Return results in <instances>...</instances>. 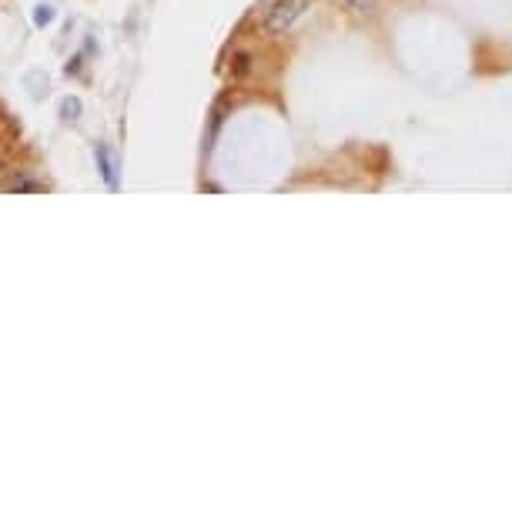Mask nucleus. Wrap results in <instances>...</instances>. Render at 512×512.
<instances>
[{
	"label": "nucleus",
	"mask_w": 512,
	"mask_h": 512,
	"mask_svg": "<svg viewBox=\"0 0 512 512\" xmlns=\"http://www.w3.org/2000/svg\"><path fill=\"white\" fill-rule=\"evenodd\" d=\"M308 7H312V0H275L272 11H268V17H265V31L268 34L292 31V27L308 14Z\"/></svg>",
	"instance_id": "obj_1"
},
{
	"label": "nucleus",
	"mask_w": 512,
	"mask_h": 512,
	"mask_svg": "<svg viewBox=\"0 0 512 512\" xmlns=\"http://www.w3.org/2000/svg\"><path fill=\"white\" fill-rule=\"evenodd\" d=\"M94 158H98V171H101L104 185L114 191V188H118V164H114L111 151L104 148V144H98V148H94Z\"/></svg>",
	"instance_id": "obj_2"
},
{
	"label": "nucleus",
	"mask_w": 512,
	"mask_h": 512,
	"mask_svg": "<svg viewBox=\"0 0 512 512\" xmlns=\"http://www.w3.org/2000/svg\"><path fill=\"white\" fill-rule=\"evenodd\" d=\"M61 114H64L67 121H74L77 114H81V101H77V98H64L61 101Z\"/></svg>",
	"instance_id": "obj_3"
},
{
	"label": "nucleus",
	"mask_w": 512,
	"mask_h": 512,
	"mask_svg": "<svg viewBox=\"0 0 512 512\" xmlns=\"http://www.w3.org/2000/svg\"><path fill=\"white\" fill-rule=\"evenodd\" d=\"M372 4H375V0H345V7H349V11H355V14L372 11Z\"/></svg>",
	"instance_id": "obj_4"
},
{
	"label": "nucleus",
	"mask_w": 512,
	"mask_h": 512,
	"mask_svg": "<svg viewBox=\"0 0 512 512\" xmlns=\"http://www.w3.org/2000/svg\"><path fill=\"white\" fill-rule=\"evenodd\" d=\"M34 21L41 24V27H44V24H51V21H54V11H51V7H37Z\"/></svg>",
	"instance_id": "obj_5"
},
{
	"label": "nucleus",
	"mask_w": 512,
	"mask_h": 512,
	"mask_svg": "<svg viewBox=\"0 0 512 512\" xmlns=\"http://www.w3.org/2000/svg\"><path fill=\"white\" fill-rule=\"evenodd\" d=\"M248 71V54H238L235 57V74H245Z\"/></svg>",
	"instance_id": "obj_6"
},
{
	"label": "nucleus",
	"mask_w": 512,
	"mask_h": 512,
	"mask_svg": "<svg viewBox=\"0 0 512 512\" xmlns=\"http://www.w3.org/2000/svg\"><path fill=\"white\" fill-rule=\"evenodd\" d=\"M11 191H37V185H34V181H14Z\"/></svg>",
	"instance_id": "obj_7"
},
{
	"label": "nucleus",
	"mask_w": 512,
	"mask_h": 512,
	"mask_svg": "<svg viewBox=\"0 0 512 512\" xmlns=\"http://www.w3.org/2000/svg\"><path fill=\"white\" fill-rule=\"evenodd\" d=\"M0 175H4V168H0Z\"/></svg>",
	"instance_id": "obj_8"
}]
</instances>
